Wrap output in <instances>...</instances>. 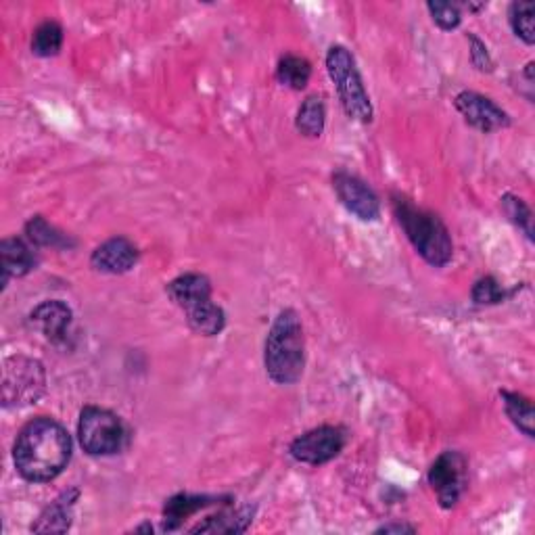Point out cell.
I'll return each mask as SVG.
<instances>
[{
    "instance_id": "6da1fadb",
    "label": "cell",
    "mask_w": 535,
    "mask_h": 535,
    "mask_svg": "<svg viewBox=\"0 0 535 535\" xmlns=\"http://www.w3.org/2000/svg\"><path fill=\"white\" fill-rule=\"evenodd\" d=\"M72 437L53 418L38 416L23 427L13 446L17 473L32 483L57 479L72 460Z\"/></svg>"
},
{
    "instance_id": "7a4b0ae2",
    "label": "cell",
    "mask_w": 535,
    "mask_h": 535,
    "mask_svg": "<svg viewBox=\"0 0 535 535\" xmlns=\"http://www.w3.org/2000/svg\"><path fill=\"white\" fill-rule=\"evenodd\" d=\"M264 366L276 385H293L304 375L306 337L295 310H281L274 318L266 337Z\"/></svg>"
},
{
    "instance_id": "3957f363",
    "label": "cell",
    "mask_w": 535,
    "mask_h": 535,
    "mask_svg": "<svg viewBox=\"0 0 535 535\" xmlns=\"http://www.w3.org/2000/svg\"><path fill=\"white\" fill-rule=\"evenodd\" d=\"M393 214L398 218L408 241L421 258L435 266L444 268L454 258V243L450 230L433 212L423 207H416L410 199L402 195H393Z\"/></svg>"
},
{
    "instance_id": "277c9868",
    "label": "cell",
    "mask_w": 535,
    "mask_h": 535,
    "mask_svg": "<svg viewBox=\"0 0 535 535\" xmlns=\"http://www.w3.org/2000/svg\"><path fill=\"white\" fill-rule=\"evenodd\" d=\"M327 72L337 88L345 113L360 124H370L375 111H372V103L354 55L345 46L333 44L327 53Z\"/></svg>"
},
{
    "instance_id": "5b68a950",
    "label": "cell",
    "mask_w": 535,
    "mask_h": 535,
    "mask_svg": "<svg viewBox=\"0 0 535 535\" xmlns=\"http://www.w3.org/2000/svg\"><path fill=\"white\" fill-rule=\"evenodd\" d=\"M80 446L90 456H111L126 446V427L118 414L99 406H86L78 423Z\"/></svg>"
},
{
    "instance_id": "8992f818",
    "label": "cell",
    "mask_w": 535,
    "mask_h": 535,
    "mask_svg": "<svg viewBox=\"0 0 535 535\" xmlns=\"http://www.w3.org/2000/svg\"><path fill=\"white\" fill-rule=\"evenodd\" d=\"M46 391L42 362L28 356H11L3 364V406L23 408L36 404Z\"/></svg>"
},
{
    "instance_id": "52a82bcc",
    "label": "cell",
    "mask_w": 535,
    "mask_h": 535,
    "mask_svg": "<svg viewBox=\"0 0 535 535\" xmlns=\"http://www.w3.org/2000/svg\"><path fill=\"white\" fill-rule=\"evenodd\" d=\"M427 479H429L431 490L437 496L439 506L446 510L454 508L464 496V492H467V485H469L467 458L454 450L439 454L437 460L431 464Z\"/></svg>"
},
{
    "instance_id": "ba28073f",
    "label": "cell",
    "mask_w": 535,
    "mask_h": 535,
    "mask_svg": "<svg viewBox=\"0 0 535 535\" xmlns=\"http://www.w3.org/2000/svg\"><path fill=\"white\" fill-rule=\"evenodd\" d=\"M345 444H347V431L343 427L322 425L293 439L289 452L301 464L320 467V464H327L333 458H337L343 452Z\"/></svg>"
},
{
    "instance_id": "9c48e42d",
    "label": "cell",
    "mask_w": 535,
    "mask_h": 535,
    "mask_svg": "<svg viewBox=\"0 0 535 535\" xmlns=\"http://www.w3.org/2000/svg\"><path fill=\"white\" fill-rule=\"evenodd\" d=\"M333 189L341 205L358 220L377 222L381 218V201L362 178L350 172H337L333 176Z\"/></svg>"
},
{
    "instance_id": "30bf717a",
    "label": "cell",
    "mask_w": 535,
    "mask_h": 535,
    "mask_svg": "<svg viewBox=\"0 0 535 535\" xmlns=\"http://www.w3.org/2000/svg\"><path fill=\"white\" fill-rule=\"evenodd\" d=\"M454 105L469 126L483 134L506 130L510 126L508 113L498 107L490 97H483L473 90H462L456 95Z\"/></svg>"
},
{
    "instance_id": "8fae6325",
    "label": "cell",
    "mask_w": 535,
    "mask_h": 535,
    "mask_svg": "<svg viewBox=\"0 0 535 535\" xmlns=\"http://www.w3.org/2000/svg\"><path fill=\"white\" fill-rule=\"evenodd\" d=\"M138 258L141 253L130 239L113 237L92 251L90 266L105 274H126L138 264Z\"/></svg>"
},
{
    "instance_id": "7c38bea8",
    "label": "cell",
    "mask_w": 535,
    "mask_h": 535,
    "mask_svg": "<svg viewBox=\"0 0 535 535\" xmlns=\"http://www.w3.org/2000/svg\"><path fill=\"white\" fill-rule=\"evenodd\" d=\"M30 327L42 333L46 339L53 343H63L69 335V327H72L74 314L65 306L63 301L53 299V301H44V304L36 306L30 312Z\"/></svg>"
},
{
    "instance_id": "4fadbf2b",
    "label": "cell",
    "mask_w": 535,
    "mask_h": 535,
    "mask_svg": "<svg viewBox=\"0 0 535 535\" xmlns=\"http://www.w3.org/2000/svg\"><path fill=\"white\" fill-rule=\"evenodd\" d=\"M80 498L78 487L65 490L61 496H57L49 506H46L36 523H32L34 533H65L72 527L74 521V508Z\"/></svg>"
},
{
    "instance_id": "5bb4252c",
    "label": "cell",
    "mask_w": 535,
    "mask_h": 535,
    "mask_svg": "<svg viewBox=\"0 0 535 535\" xmlns=\"http://www.w3.org/2000/svg\"><path fill=\"white\" fill-rule=\"evenodd\" d=\"M230 498H218V496H195V494H176L166 500L164 504V519H161V527L164 531H178L186 519L197 515L199 510L209 508L214 504H226Z\"/></svg>"
},
{
    "instance_id": "9a60e30c",
    "label": "cell",
    "mask_w": 535,
    "mask_h": 535,
    "mask_svg": "<svg viewBox=\"0 0 535 535\" xmlns=\"http://www.w3.org/2000/svg\"><path fill=\"white\" fill-rule=\"evenodd\" d=\"M166 293L178 308L186 312L203 304V301L212 299V283H209V278L205 274L189 272L170 281Z\"/></svg>"
},
{
    "instance_id": "2e32d148",
    "label": "cell",
    "mask_w": 535,
    "mask_h": 535,
    "mask_svg": "<svg viewBox=\"0 0 535 535\" xmlns=\"http://www.w3.org/2000/svg\"><path fill=\"white\" fill-rule=\"evenodd\" d=\"M0 258H3V289L7 287L9 278H21L30 274L38 262L34 249L17 237L0 243Z\"/></svg>"
},
{
    "instance_id": "e0dca14e",
    "label": "cell",
    "mask_w": 535,
    "mask_h": 535,
    "mask_svg": "<svg viewBox=\"0 0 535 535\" xmlns=\"http://www.w3.org/2000/svg\"><path fill=\"white\" fill-rule=\"evenodd\" d=\"M255 508L253 506H241L237 510H222V513L207 517L203 523L191 527V533H228L237 535L245 533L253 521Z\"/></svg>"
},
{
    "instance_id": "ac0fdd59",
    "label": "cell",
    "mask_w": 535,
    "mask_h": 535,
    "mask_svg": "<svg viewBox=\"0 0 535 535\" xmlns=\"http://www.w3.org/2000/svg\"><path fill=\"white\" fill-rule=\"evenodd\" d=\"M186 320H189V327L203 337H216L226 327V314L212 299L186 310Z\"/></svg>"
},
{
    "instance_id": "d6986e66",
    "label": "cell",
    "mask_w": 535,
    "mask_h": 535,
    "mask_svg": "<svg viewBox=\"0 0 535 535\" xmlns=\"http://www.w3.org/2000/svg\"><path fill=\"white\" fill-rule=\"evenodd\" d=\"M324 126H327V105H324L322 97L312 95L301 103L295 118V128L306 138H318L322 136Z\"/></svg>"
},
{
    "instance_id": "ffe728a7",
    "label": "cell",
    "mask_w": 535,
    "mask_h": 535,
    "mask_svg": "<svg viewBox=\"0 0 535 535\" xmlns=\"http://www.w3.org/2000/svg\"><path fill=\"white\" fill-rule=\"evenodd\" d=\"M500 398L504 402V410L513 423L525 437H535V412L529 398L515 391H500Z\"/></svg>"
},
{
    "instance_id": "44dd1931",
    "label": "cell",
    "mask_w": 535,
    "mask_h": 535,
    "mask_svg": "<svg viewBox=\"0 0 535 535\" xmlns=\"http://www.w3.org/2000/svg\"><path fill=\"white\" fill-rule=\"evenodd\" d=\"M26 237L32 245L38 247H51V249H72L76 247V241L65 235L63 230L46 222L42 216H34L26 224Z\"/></svg>"
},
{
    "instance_id": "7402d4cb",
    "label": "cell",
    "mask_w": 535,
    "mask_h": 535,
    "mask_svg": "<svg viewBox=\"0 0 535 535\" xmlns=\"http://www.w3.org/2000/svg\"><path fill=\"white\" fill-rule=\"evenodd\" d=\"M312 78V65L299 55H285L276 65V80L291 90H304Z\"/></svg>"
},
{
    "instance_id": "603a6c76",
    "label": "cell",
    "mask_w": 535,
    "mask_h": 535,
    "mask_svg": "<svg viewBox=\"0 0 535 535\" xmlns=\"http://www.w3.org/2000/svg\"><path fill=\"white\" fill-rule=\"evenodd\" d=\"M63 46V28L57 21H44L34 30L32 53L36 57H55Z\"/></svg>"
},
{
    "instance_id": "cb8c5ba5",
    "label": "cell",
    "mask_w": 535,
    "mask_h": 535,
    "mask_svg": "<svg viewBox=\"0 0 535 535\" xmlns=\"http://www.w3.org/2000/svg\"><path fill=\"white\" fill-rule=\"evenodd\" d=\"M535 5L533 3H513L508 9V23L513 28L515 36L521 38L525 44L535 42Z\"/></svg>"
},
{
    "instance_id": "d4e9b609",
    "label": "cell",
    "mask_w": 535,
    "mask_h": 535,
    "mask_svg": "<svg viewBox=\"0 0 535 535\" xmlns=\"http://www.w3.org/2000/svg\"><path fill=\"white\" fill-rule=\"evenodd\" d=\"M502 209H504V214L506 218L513 222L523 235L533 241V214H531V207L517 195H504L502 199Z\"/></svg>"
},
{
    "instance_id": "484cf974",
    "label": "cell",
    "mask_w": 535,
    "mask_h": 535,
    "mask_svg": "<svg viewBox=\"0 0 535 535\" xmlns=\"http://www.w3.org/2000/svg\"><path fill=\"white\" fill-rule=\"evenodd\" d=\"M471 295H473L475 304H479V306H496V304H502V301L506 299L504 287L492 276L479 278L473 291H471Z\"/></svg>"
},
{
    "instance_id": "4316f807",
    "label": "cell",
    "mask_w": 535,
    "mask_h": 535,
    "mask_svg": "<svg viewBox=\"0 0 535 535\" xmlns=\"http://www.w3.org/2000/svg\"><path fill=\"white\" fill-rule=\"evenodd\" d=\"M427 11L431 13L435 26H439L444 32L456 30L462 21L460 7L454 3H427Z\"/></svg>"
},
{
    "instance_id": "83f0119b",
    "label": "cell",
    "mask_w": 535,
    "mask_h": 535,
    "mask_svg": "<svg viewBox=\"0 0 535 535\" xmlns=\"http://www.w3.org/2000/svg\"><path fill=\"white\" fill-rule=\"evenodd\" d=\"M469 40H471V63L483 74L494 72V59L490 51H487L485 42H481L475 34H469Z\"/></svg>"
},
{
    "instance_id": "f1b7e54d",
    "label": "cell",
    "mask_w": 535,
    "mask_h": 535,
    "mask_svg": "<svg viewBox=\"0 0 535 535\" xmlns=\"http://www.w3.org/2000/svg\"><path fill=\"white\" fill-rule=\"evenodd\" d=\"M375 533H416V527L408 523H387V525H381Z\"/></svg>"
},
{
    "instance_id": "f546056e",
    "label": "cell",
    "mask_w": 535,
    "mask_h": 535,
    "mask_svg": "<svg viewBox=\"0 0 535 535\" xmlns=\"http://www.w3.org/2000/svg\"><path fill=\"white\" fill-rule=\"evenodd\" d=\"M134 531H153V527L151 525H143V527H136Z\"/></svg>"
}]
</instances>
